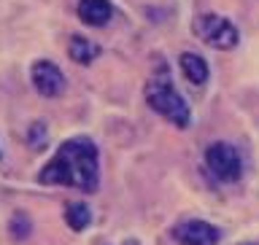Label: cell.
Wrapping results in <instances>:
<instances>
[{"label":"cell","instance_id":"4","mask_svg":"<svg viewBox=\"0 0 259 245\" xmlns=\"http://www.w3.org/2000/svg\"><path fill=\"white\" fill-rule=\"evenodd\" d=\"M205 165L208 170L213 173L219 181H238L240 173H243V162H240V154L235 151V145L230 143H210L205 149Z\"/></svg>","mask_w":259,"mask_h":245},{"label":"cell","instance_id":"8","mask_svg":"<svg viewBox=\"0 0 259 245\" xmlns=\"http://www.w3.org/2000/svg\"><path fill=\"white\" fill-rule=\"evenodd\" d=\"M178 68H181L184 78L194 86H202L208 81V62L194 52H184L181 57H178Z\"/></svg>","mask_w":259,"mask_h":245},{"label":"cell","instance_id":"13","mask_svg":"<svg viewBox=\"0 0 259 245\" xmlns=\"http://www.w3.org/2000/svg\"><path fill=\"white\" fill-rule=\"evenodd\" d=\"M243 245H254V242H243Z\"/></svg>","mask_w":259,"mask_h":245},{"label":"cell","instance_id":"1","mask_svg":"<svg viewBox=\"0 0 259 245\" xmlns=\"http://www.w3.org/2000/svg\"><path fill=\"white\" fill-rule=\"evenodd\" d=\"M40 183L95 191L97 183H100L97 145L89 137H70V140H65L57 149L54 159L40 170Z\"/></svg>","mask_w":259,"mask_h":245},{"label":"cell","instance_id":"11","mask_svg":"<svg viewBox=\"0 0 259 245\" xmlns=\"http://www.w3.org/2000/svg\"><path fill=\"white\" fill-rule=\"evenodd\" d=\"M11 234H14V240H24L30 234V218L24 213H14V218H11Z\"/></svg>","mask_w":259,"mask_h":245},{"label":"cell","instance_id":"9","mask_svg":"<svg viewBox=\"0 0 259 245\" xmlns=\"http://www.w3.org/2000/svg\"><path fill=\"white\" fill-rule=\"evenodd\" d=\"M68 54H70V60L78 62V65H92L97 57H100V46H97L95 40L84 38V35H73L68 40Z\"/></svg>","mask_w":259,"mask_h":245},{"label":"cell","instance_id":"6","mask_svg":"<svg viewBox=\"0 0 259 245\" xmlns=\"http://www.w3.org/2000/svg\"><path fill=\"white\" fill-rule=\"evenodd\" d=\"M173 237L181 245H216L219 242V229L208 221L200 218H189L173 226Z\"/></svg>","mask_w":259,"mask_h":245},{"label":"cell","instance_id":"3","mask_svg":"<svg viewBox=\"0 0 259 245\" xmlns=\"http://www.w3.org/2000/svg\"><path fill=\"white\" fill-rule=\"evenodd\" d=\"M192 32L202 40V43H208L210 48H222V52H230V48H235L238 40H240L238 27H235L227 16H219V14L194 16Z\"/></svg>","mask_w":259,"mask_h":245},{"label":"cell","instance_id":"2","mask_svg":"<svg viewBox=\"0 0 259 245\" xmlns=\"http://www.w3.org/2000/svg\"><path fill=\"white\" fill-rule=\"evenodd\" d=\"M146 103L154 113H159L162 119H167L170 124L176 127H189L192 113L189 105L181 94L176 92V86L170 84L167 76H154L149 84H146Z\"/></svg>","mask_w":259,"mask_h":245},{"label":"cell","instance_id":"10","mask_svg":"<svg viewBox=\"0 0 259 245\" xmlns=\"http://www.w3.org/2000/svg\"><path fill=\"white\" fill-rule=\"evenodd\" d=\"M65 221H68V226L73 232H84L89 224H92V210H89V205H84V202H70L68 208H65Z\"/></svg>","mask_w":259,"mask_h":245},{"label":"cell","instance_id":"7","mask_svg":"<svg viewBox=\"0 0 259 245\" xmlns=\"http://www.w3.org/2000/svg\"><path fill=\"white\" fill-rule=\"evenodd\" d=\"M113 16L111 0H78V19L89 27H103Z\"/></svg>","mask_w":259,"mask_h":245},{"label":"cell","instance_id":"5","mask_svg":"<svg viewBox=\"0 0 259 245\" xmlns=\"http://www.w3.org/2000/svg\"><path fill=\"white\" fill-rule=\"evenodd\" d=\"M30 78H32L35 92L44 94V97H60L65 92V84H68V81H65V73L57 68L54 62H49V60L32 62Z\"/></svg>","mask_w":259,"mask_h":245},{"label":"cell","instance_id":"12","mask_svg":"<svg viewBox=\"0 0 259 245\" xmlns=\"http://www.w3.org/2000/svg\"><path fill=\"white\" fill-rule=\"evenodd\" d=\"M27 140L32 149H44L46 145V127L40 124V121H35V124L30 127V135H27Z\"/></svg>","mask_w":259,"mask_h":245}]
</instances>
